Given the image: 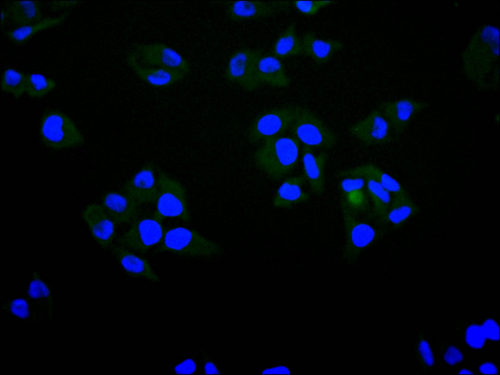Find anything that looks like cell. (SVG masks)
Instances as JSON below:
<instances>
[{"label": "cell", "mask_w": 500, "mask_h": 375, "mask_svg": "<svg viewBox=\"0 0 500 375\" xmlns=\"http://www.w3.org/2000/svg\"><path fill=\"white\" fill-rule=\"evenodd\" d=\"M499 29L488 24L473 34L460 58L465 76L482 90L499 86Z\"/></svg>", "instance_id": "6da1fadb"}, {"label": "cell", "mask_w": 500, "mask_h": 375, "mask_svg": "<svg viewBox=\"0 0 500 375\" xmlns=\"http://www.w3.org/2000/svg\"><path fill=\"white\" fill-rule=\"evenodd\" d=\"M299 151L300 142L297 139L279 136L265 139L253 158L258 168L271 179L278 180L295 167Z\"/></svg>", "instance_id": "7a4b0ae2"}, {"label": "cell", "mask_w": 500, "mask_h": 375, "mask_svg": "<svg viewBox=\"0 0 500 375\" xmlns=\"http://www.w3.org/2000/svg\"><path fill=\"white\" fill-rule=\"evenodd\" d=\"M340 203L346 231L343 257L348 263L353 264L364 250L383 236L384 230L373 226L368 219L354 213L343 202Z\"/></svg>", "instance_id": "3957f363"}, {"label": "cell", "mask_w": 500, "mask_h": 375, "mask_svg": "<svg viewBox=\"0 0 500 375\" xmlns=\"http://www.w3.org/2000/svg\"><path fill=\"white\" fill-rule=\"evenodd\" d=\"M156 250L191 256H211L223 252L221 247L196 230L182 227L166 230Z\"/></svg>", "instance_id": "277c9868"}, {"label": "cell", "mask_w": 500, "mask_h": 375, "mask_svg": "<svg viewBox=\"0 0 500 375\" xmlns=\"http://www.w3.org/2000/svg\"><path fill=\"white\" fill-rule=\"evenodd\" d=\"M42 142L55 150L78 146L84 138L72 120L61 111L52 110L43 115L40 128Z\"/></svg>", "instance_id": "5b68a950"}, {"label": "cell", "mask_w": 500, "mask_h": 375, "mask_svg": "<svg viewBox=\"0 0 500 375\" xmlns=\"http://www.w3.org/2000/svg\"><path fill=\"white\" fill-rule=\"evenodd\" d=\"M158 195L153 217L162 222L166 218H178L185 222L190 219L185 188L179 181L164 172L157 178Z\"/></svg>", "instance_id": "8992f818"}, {"label": "cell", "mask_w": 500, "mask_h": 375, "mask_svg": "<svg viewBox=\"0 0 500 375\" xmlns=\"http://www.w3.org/2000/svg\"><path fill=\"white\" fill-rule=\"evenodd\" d=\"M292 136L303 145L329 149L336 144L334 132L311 110L297 106L295 118L290 127Z\"/></svg>", "instance_id": "52a82bcc"}, {"label": "cell", "mask_w": 500, "mask_h": 375, "mask_svg": "<svg viewBox=\"0 0 500 375\" xmlns=\"http://www.w3.org/2000/svg\"><path fill=\"white\" fill-rule=\"evenodd\" d=\"M297 106L275 108L265 111L253 121L247 132L251 143L281 136L290 128L295 118Z\"/></svg>", "instance_id": "ba28073f"}, {"label": "cell", "mask_w": 500, "mask_h": 375, "mask_svg": "<svg viewBox=\"0 0 500 375\" xmlns=\"http://www.w3.org/2000/svg\"><path fill=\"white\" fill-rule=\"evenodd\" d=\"M166 229L162 222L152 217L138 218L131 223L128 229L117 240L120 246L144 253L159 245Z\"/></svg>", "instance_id": "9c48e42d"}, {"label": "cell", "mask_w": 500, "mask_h": 375, "mask_svg": "<svg viewBox=\"0 0 500 375\" xmlns=\"http://www.w3.org/2000/svg\"><path fill=\"white\" fill-rule=\"evenodd\" d=\"M132 51L144 66L174 69L187 76L191 71L189 62L164 43H137L134 45Z\"/></svg>", "instance_id": "30bf717a"}, {"label": "cell", "mask_w": 500, "mask_h": 375, "mask_svg": "<svg viewBox=\"0 0 500 375\" xmlns=\"http://www.w3.org/2000/svg\"><path fill=\"white\" fill-rule=\"evenodd\" d=\"M262 55V51L258 49H242L236 51L229 59L225 70V78L248 91L257 89L260 83L256 76V68Z\"/></svg>", "instance_id": "8fae6325"}, {"label": "cell", "mask_w": 500, "mask_h": 375, "mask_svg": "<svg viewBox=\"0 0 500 375\" xmlns=\"http://www.w3.org/2000/svg\"><path fill=\"white\" fill-rule=\"evenodd\" d=\"M349 132L367 146L382 145L392 140V130L380 110L373 109L364 119L351 125Z\"/></svg>", "instance_id": "7c38bea8"}, {"label": "cell", "mask_w": 500, "mask_h": 375, "mask_svg": "<svg viewBox=\"0 0 500 375\" xmlns=\"http://www.w3.org/2000/svg\"><path fill=\"white\" fill-rule=\"evenodd\" d=\"M343 178L338 184L341 193L340 201L354 213L370 220L373 214L366 189L365 178L356 176Z\"/></svg>", "instance_id": "4fadbf2b"}, {"label": "cell", "mask_w": 500, "mask_h": 375, "mask_svg": "<svg viewBox=\"0 0 500 375\" xmlns=\"http://www.w3.org/2000/svg\"><path fill=\"white\" fill-rule=\"evenodd\" d=\"M428 105L427 103L404 98L380 104L378 108L389 123L396 134L402 133L413 117Z\"/></svg>", "instance_id": "5bb4252c"}, {"label": "cell", "mask_w": 500, "mask_h": 375, "mask_svg": "<svg viewBox=\"0 0 500 375\" xmlns=\"http://www.w3.org/2000/svg\"><path fill=\"white\" fill-rule=\"evenodd\" d=\"M123 193L141 206L156 202L158 195L157 179L150 163L145 165L122 188Z\"/></svg>", "instance_id": "9a60e30c"}, {"label": "cell", "mask_w": 500, "mask_h": 375, "mask_svg": "<svg viewBox=\"0 0 500 375\" xmlns=\"http://www.w3.org/2000/svg\"><path fill=\"white\" fill-rule=\"evenodd\" d=\"M290 2L287 1H234L228 6L227 14L233 21H241L267 18L288 10Z\"/></svg>", "instance_id": "2e32d148"}, {"label": "cell", "mask_w": 500, "mask_h": 375, "mask_svg": "<svg viewBox=\"0 0 500 375\" xmlns=\"http://www.w3.org/2000/svg\"><path fill=\"white\" fill-rule=\"evenodd\" d=\"M82 215L99 244L104 249L111 246L116 235V224L103 206L90 204L85 208Z\"/></svg>", "instance_id": "e0dca14e"}, {"label": "cell", "mask_w": 500, "mask_h": 375, "mask_svg": "<svg viewBox=\"0 0 500 375\" xmlns=\"http://www.w3.org/2000/svg\"><path fill=\"white\" fill-rule=\"evenodd\" d=\"M126 61L136 76L154 87H169L183 80L187 76L184 73L174 69L144 66L139 62L132 50L128 52Z\"/></svg>", "instance_id": "ac0fdd59"}, {"label": "cell", "mask_w": 500, "mask_h": 375, "mask_svg": "<svg viewBox=\"0 0 500 375\" xmlns=\"http://www.w3.org/2000/svg\"><path fill=\"white\" fill-rule=\"evenodd\" d=\"M102 206L116 225L132 223L139 218L141 206L124 193L110 191L103 198Z\"/></svg>", "instance_id": "d6986e66"}, {"label": "cell", "mask_w": 500, "mask_h": 375, "mask_svg": "<svg viewBox=\"0 0 500 375\" xmlns=\"http://www.w3.org/2000/svg\"><path fill=\"white\" fill-rule=\"evenodd\" d=\"M303 176L309 183L312 191L317 195H321L325 187L324 169L328 154L321 152L313 153L312 147L303 145L302 148Z\"/></svg>", "instance_id": "ffe728a7"}, {"label": "cell", "mask_w": 500, "mask_h": 375, "mask_svg": "<svg viewBox=\"0 0 500 375\" xmlns=\"http://www.w3.org/2000/svg\"><path fill=\"white\" fill-rule=\"evenodd\" d=\"M301 40L302 53L311 57L318 65L328 62L334 53L344 47L341 42L318 38L313 32H306Z\"/></svg>", "instance_id": "44dd1931"}, {"label": "cell", "mask_w": 500, "mask_h": 375, "mask_svg": "<svg viewBox=\"0 0 500 375\" xmlns=\"http://www.w3.org/2000/svg\"><path fill=\"white\" fill-rule=\"evenodd\" d=\"M111 250L116 259L130 275L158 282L159 276L153 271L146 259L141 257L122 246L113 245Z\"/></svg>", "instance_id": "7402d4cb"}, {"label": "cell", "mask_w": 500, "mask_h": 375, "mask_svg": "<svg viewBox=\"0 0 500 375\" xmlns=\"http://www.w3.org/2000/svg\"><path fill=\"white\" fill-rule=\"evenodd\" d=\"M337 177H361L376 181L393 195L407 194L406 190L394 178L373 164L368 163L336 172Z\"/></svg>", "instance_id": "603a6c76"}, {"label": "cell", "mask_w": 500, "mask_h": 375, "mask_svg": "<svg viewBox=\"0 0 500 375\" xmlns=\"http://www.w3.org/2000/svg\"><path fill=\"white\" fill-rule=\"evenodd\" d=\"M256 76L260 84L273 87H286L291 83L284 64L273 55H262L257 63Z\"/></svg>", "instance_id": "cb8c5ba5"}, {"label": "cell", "mask_w": 500, "mask_h": 375, "mask_svg": "<svg viewBox=\"0 0 500 375\" xmlns=\"http://www.w3.org/2000/svg\"><path fill=\"white\" fill-rule=\"evenodd\" d=\"M305 181L303 175L285 180L275 193L273 206L276 208H289L294 205L309 200L310 194L302 189Z\"/></svg>", "instance_id": "d4e9b609"}, {"label": "cell", "mask_w": 500, "mask_h": 375, "mask_svg": "<svg viewBox=\"0 0 500 375\" xmlns=\"http://www.w3.org/2000/svg\"><path fill=\"white\" fill-rule=\"evenodd\" d=\"M5 9L9 19L20 27L36 23L42 19L40 3L38 1H10Z\"/></svg>", "instance_id": "484cf974"}, {"label": "cell", "mask_w": 500, "mask_h": 375, "mask_svg": "<svg viewBox=\"0 0 500 375\" xmlns=\"http://www.w3.org/2000/svg\"><path fill=\"white\" fill-rule=\"evenodd\" d=\"M369 198L373 204V217L379 225L388 223L387 214L392 198L390 193L374 180L365 178Z\"/></svg>", "instance_id": "4316f807"}, {"label": "cell", "mask_w": 500, "mask_h": 375, "mask_svg": "<svg viewBox=\"0 0 500 375\" xmlns=\"http://www.w3.org/2000/svg\"><path fill=\"white\" fill-rule=\"evenodd\" d=\"M419 210L408 193L393 195L388 212L387 222L394 228H399Z\"/></svg>", "instance_id": "83f0119b"}, {"label": "cell", "mask_w": 500, "mask_h": 375, "mask_svg": "<svg viewBox=\"0 0 500 375\" xmlns=\"http://www.w3.org/2000/svg\"><path fill=\"white\" fill-rule=\"evenodd\" d=\"M68 15L69 13L65 12L59 17L44 18L36 23L7 31L5 34L13 42L23 44L39 32L60 24Z\"/></svg>", "instance_id": "f1b7e54d"}, {"label": "cell", "mask_w": 500, "mask_h": 375, "mask_svg": "<svg viewBox=\"0 0 500 375\" xmlns=\"http://www.w3.org/2000/svg\"><path fill=\"white\" fill-rule=\"evenodd\" d=\"M302 53L301 40L296 35L295 25L290 24L275 42L271 54L278 59H285Z\"/></svg>", "instance_id": "f546056e"}, {"label": "cell", "mask_w": 500, "mask_h": 375, "mask_svg": "<svg viewBox=\"0 0 500 375\" xmlns=\"http://www.w3.org/2000/svg\"><path fill=\"white\" fill-rule=\"evenodd\" d=\"M28 297L29 302L35 309L50 315L51 313L52 302L50 292L47 285L40 278L37 272L33 273L30 283Z\"/></svg>", "instance_id": "4dcf8cb0"}, {"label": "cell", "mask_w": 500, "mask_h": 375, "mask_svg": "<svg viewBox=\"0 0 500 375\" xmlns=\"http://www.w3.org/2000/svg\"><path fill=\"white\" fill-rule=\"evenodd\" d=\"M26 74L9 68L2 73L0 85L2 91L18 99L26 92Z\"/></svg>", "instance_id": "1f68e13d"}, {"label": "cell", "mask_w": 500, "mask_h": 375, "mask_svg": "<svg viewBox=\"0 0 500 375\" xmlns=\"http://www.w3.org/2000/svg\"><path fill=\"white\" fill-rule=\"evenodd\" d=\"M56 85L52 79L38 73L26 74V92L32 98H41L52 91Z\"/></svg>", "instance_id": "d6a6232c"}, {"label": "cell", "mask_w": 500, "mask_h": 375, "mask_svg": "<svg viewBox=\"0 0 500 375\" xmlns=\"http://www.w3.org/2000/svg\"><path fill=\"white\" fill-rule=\"evenodd\" d=\"M415 355L421 367L427 370L434 363V357L427 341L421 335L418 336L415 343Z\"/></svg>", "instance_id": "836d02e7"}, {"label": "cell", "mask_w": 500, "mask_h": 375, "mask_svg": "<svg viewBox=\"0 0 500 375\" xmlns=\"http://www.w3.org/2000/svg\"><path fill=\"white\" fill-rule=\"evenodd\" d=\"M463 337L466 343L471 347L481 348L485 341V336L482 328L476 324H469L463 331Z\"/></svg>", "instance_id": "e575fe53"}, {"label": "cell", "mask_w": 500, "mask_h": 375, "mask_svg": "<svg viewBox=\"0 0 500 375\" xmlns=\"http://www.w3.org/2000/svg\"><path fill=\"white\" fill-rule=\"evenodd\" d=\"M334 2L329 0H295L292 2V5L300 13L310 16L316 14L321 8Z\"/></svg>", "instance_id": "d590c367"}, {"label": "cell", "mask_w": 500, "mask_h": 375, "mask_svg": "<svg viewBox=\"0 0 500 375\" xmlns=\"http://www.w3.org/2000/svg\"><path fill=\"white\" fill-rule=\"evenodd\" d=\"M3 308L21 318L25 319L29 315L28 304L22 299L9 301L5 304Z\"/></svg>", "instance_id": "8d00e7d4"}, {"label": "cell", "mask_w": 500, "mask_h": 375, "mask_svg": "<svg viewBox=\"0 0 500 375\" xmlns=\"http://www.w3.org/2000/svg\"><path fill=\"white\" fill-rule=\"evenodd\" d=\"M443 347V356L447 363L454 365L462 360V355L456 348L452 346H445Z\"/></svg>", "instance_id": "74e56055"}, {"label": "cell", "mask_w": 500, "mask_h": 375, "mask_svg": "<svg viewBox=\"0 0 500 375\" xmlns=\"http://www.w3.org/2000/svg\"><path fill=\"white\" fill-rule=\"evenodd\" d=\"M485 337L495 340L499 339V328L497 323L492 319L486 320L481 327Z\"/></svg>", "instance_id": "f35d334b"}, {"label": "cell", "mask_w": 500, "mask_h": 375, "mask_svg": "<svg viewBox=\"0 0 500 375\" xmlns=\"http://www.w3.org/2000/svg\"><path fill=\"white\" fill-rule=\"evenodd\" d=\"M196 369V364L191 359H188L177 365L175 372L177 374H192Z\"/></svg>", "instance_id": "ab89813d"}, {"label": "cell", "mask_w": 500, "mask_h": 375, "mask_svg": "<svg viewBox=\"0 0 500 375\" xmlns=\"http://www.w3.org/2000/svg\"><path fill=\"white\" fill-rule=\"evenodd\" d=\"M78 3V1H54L50 5L51 10L56 11L75 6Z\"/></svg>", "instance_id": "60d3db41"}, {"label": "cell", "mask_w": 500, "mask_h": 375, "mask_svg": "<svg viewBox=\"0 0 500 375\" xmlns=\"http://www.w3.org/2000/svg\"><path fill=\"white\" fill-rule=\"evenodd\" d=\"M479 371L484 374H495L497 372L496 367L490 363L482 364L479 367Z\"/></svg>", "instance_id": "b9f144b4"}, {"label": "cell", "mask_w": 500, "mask_h": 375, "mask_svg": "<svg viewBox=\"0 0 500 375\" xmlns=\"http://www.w3.org/2000/svg\"><path fill=\"white\" fill-rule=\"evenodd\" d=\"M205 369L206 374L216 373V372L214 366L210 362H208L206 363Z\"/></svg>", "instance_id": "7bdbcfd3"}, {"label": "cell", "mask_w": 500, "mask_h": 375, "mask_svg": "<svg viewBox=\"0 0 500 375\" xmlns=\"http://www.w3.org/2000/svg\"><path fill=\"white\" fill-rule=\"evenodd\" d=\"M8 19H9V18H8V13H7V11H6V10L5 9H1V26H2V25L3 24H4L5 22H6V21Z\"/></svg>", "instance_id": "ee69618b"}, {"label": "cell", "mask_w": 500, "mask_h": 375, "mask_svg": "<svg viewBox=\"0 0 500 375\" xmlns=\"http://www.w3.org/2000/svg\"><path fill=\"white\" fill-rule=\"evenodd\" d=\"M459 374H473V373H471V372L470 371H468V370H460V371H459Z\"/></svg>", "instance_id": "f6af8a7d"}]
</instances>
